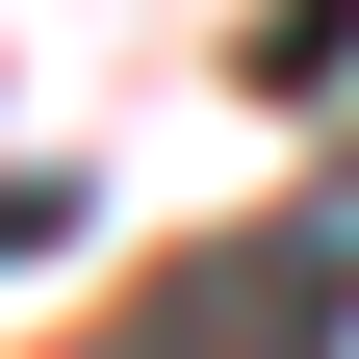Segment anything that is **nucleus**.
<instances>
[{"label": "nucleus", "mask_w": 359, "mask_h": 359, "mask_svg": "<svg viewBox=\"0 0 359 359\" xmlns=\"http://www.w3.org/2000/svg\"><path fill=\"white\" fill-rule=\"evenodd\" d=\"M334 334H359V231H231V257L154 283L128 359H334Z\"/></svg>", "instance_id": "nucleus-1"}, {"label": "nucleus", "mask_w": 359, "mask_h": 359, "mask_svg": "<svg viewBox=\"0 0 359 359\" xmlns=\"http://www.w3.org/2000/svg\"><path fill=\"white\" fill-rule=\"evenodd\" d=\"M52 231H77V205H52V180H0V257H52Z\"/></svg>", "instance_id": "nucleus-2"}]
</instances>
